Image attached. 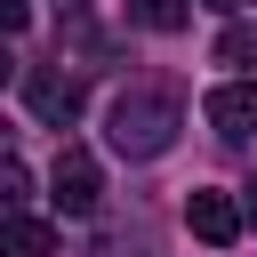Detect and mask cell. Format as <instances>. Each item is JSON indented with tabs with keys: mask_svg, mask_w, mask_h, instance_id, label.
Instances as JSON below:
<instances>
[{
	"mask_svg": "<svg viewBox=\"0 0 257 257\" xmlns=\"http://www.w3.org/2000/svg\"><path fill=\"white\" fill-rule=\"evenodd\" d=\"M24 16H32L24 0H0V32H24Z\"/></svg>",
	"mask_w": 257,
	"mask_h": 257,
	"instance_id": "obj_10",
	"label": "cell"
},
{
	"mask_svg": "<svg viewBox=\"0 0 257 257\" xmlns=\"http://www.w3.org/2000/svg\"><path fill=\"white\" fill-rule=\"evenodd\" d=\"M24 201H32V177H24V161H8V153H0V217H16Z\"/></svg>",
	"mask_w": 257,
	"mask_h": 257,
	"instance_id": "obj_9",
	"label": "cell"
},
{
	"mask_svg": "<svg viewBox=\"0 0 257 257\" xmlns=\"http://www.w3.org/2000/svg\"><path fill=\"white\" fill-rule=\"evenodd\" d=\"M209 8H241V0H209Z\"/></svg>",
	"mask_w": 257,
	"mask_h": 257,
	"instance_id": "obj_13",
	"label": "cell"
},
{
	"mask_svg": "<svg viewBox=\"0 0 257 257\" xmlns=\"http://www.w3.org/2000/svg\"><path fill=\"white\" fill-rule=\"evenodd\" d=\"M209 128H217L225 145H249V137H257V72L209 88Z\"/></svg>",
	"mask_w": 257,
	"mask_h": 257,
	"instance_id": "obj_5",
	"label": "cell"
},
{
	"mask_svg": "<svg viewBox=\"0 0 257 257\" xmlns=\"http://www.w3.org/2000/svg\"><path fill=\"white\" fill-rule=\"evenodd\" d=\"M241 217H249V225H257V177H249V185H241Z\"/></svg>",
	"mask_w": 257,
	"mask_h": 257,
	"instance_id": "obj_11",
	"label": "cell"
},
{
	"mask_svg": "<svg viewBox=\"0 0 257 257\" xmlns=\"http://www.w3.org/2000/svg\"><path fill=\"white\" fill-rule=\"evenodd\" d=\"M128 16H137L145 32H185V24H193V0H128Z\"/></svg>",
	"mask_w": 257,
	"mask_h": 257,
	"instance_id": "obj_7",
	"label": "cell"
},
{
	"mask_svg": "<svg viewBox=\"0 0 257 257\" xmlns=\"http://www.w3.org/2000/svg\"><path fill=\"white\" fill-rule=\"evenodd\" d=\"M48 201H56L64 217H96V201H104V169H96L88 145H64V153H56V169H48Z\"/></svg>",
	"mask_w": 257,
	"mask_h": 257,
	"instance_id": "obj_2",
	"label": "cell"
},
{
	"mask_svg": "<svg viewBox=\"0 0 257 257\" xmlns=\"http://www.w3.org/2000/svg\"><path fill=\"white\" fill-rule=\"evenodd\" d=\"M217 64L257 72V24H225V32H217Z\"/></svg>",
	"mask_w": 257,
	"mask_h": 257,
	"instance_id": "obj_8",
	"label": "cell"
},
{
	"mask_svg": "<svg viewBox=\"0 0 257 257\" xmlns=\"http://www.w3.org/2000/svg\"><path fill=\"white\" fill-rule=\"evenodd\" d=\"M24 104H32V120H48V128H72V120H80V104H88V88H80V72H64V64H40V72H24Z\"/></svg>",
	"mask_w": 257,
	"mask_h": 257,
	"instance_id": "obj_3",
	"label": "cell"
},
{
	"mask_svg": "<svg viewBox=\"0 0 257 257\" xmlns=\"http://www.w3.org/2000/svg\"><path fill=\"white\" fill-rule=\"evenodd\" d=\"M8 72H16V64H8V48H0V88H8Z\"/></svg>",
	"mask_w": 257,
	"mask_h": 257,
	"instance_id": "obj_12",
	"label": "cell"
},
{
	"mask_svg": "<svg viewBox=\"0 0 257 257\" xmlns=\"http://www.w3.org/2000/svg\"><path fill=\"white\" fill-rule=\"evenodd\" d=\"M185 225H193L209 249H233L249 217H241V201H233V193H217V185H193V193H185Z\"/></svg>",
	"mask_w": 257,
	"mask_h": 257,
	"instance_id": "obj_4",
	"label": "cell"
},
{
	"mask_svg": "<svg viewBox=\"0 0 257 257\" xmlns=\"http://www.w3.org/2000/svg\"><path fill=\"white\" fill-rule=\"evenodd\" d=\"M0 257H56V225L48 217H0Z\"/></svg>",
	"mask_w": 257,
	"mask_h": 257,
	"instance_id": "obj_6",
	"label": "cell"
},
{
	"mask_svg": "<svg viewBox=\"0 0 257 257\" xmlns=\"http://www.w3.org/2000/svg\"><path fill=\"white\" fill-rule=\"evenodd\" d=\"M177 128H185V104L169 88H120L112 112H104V145L120 161H161L177 145Z\"/></svg>",
	"mask_w": 257,
	"mask_h": 257,
	"instance_id": "obj_1",
	"label": "cell"
}]
</instances>
